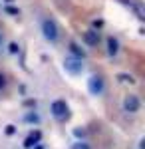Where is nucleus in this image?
I'll list each match as a JSON object with an SVG mask.
<instances>
[{"mask_svg":"<svg viewBox=\"0 0 145 149\" xmlns=\"http://www.w3.org/2000/svg\"><path fill=\"white\" fill-rule=\"evenodd\" d=\"M89 90H91V93L100 95V93L103 92V78H101V76H91V80H89Z\"/></svg>","mask_w":145,"mask_h":149,"instance_id":"nucleus-6","label":"nucleus"},{"mask_svg":"<svg viewBox=\"0 0 145 149\" xmlns=\"http://www.w3.org/2000/svg\"><path fill=\"white\" fill-rule=\"evenodd\" d=\"M8 93H10V80L4 72H0V100L6 97Z\"/></svg>","mask_w":145,"mask_h":149,"instance_id":"nucleus-7","label":"nucleus"},{"mask_svg":"<svg viewBox=\"0 0 145 149\" xmlns=\"http://www.w3.org/2000/svg\"><path fill=\"white\" fill-rule=\"evenodd\" d=\"M52 115L56 117L58 121H68L70 119V107L64 100H56L52 102Z\"/></svg>","mask_w":145,"mask_h":149,"instance_id":"nucleus-2","label":"nucleus"},{"mask_svg":"<svg viewBox=\"0 0 145 149\" xmlns=\"http://www.w3.org/2000/svg\"><path fill=\"white\" fill-rule=\"evenodd\" d=\"M38 28H40V34L44 36L46 42H50V44H60L62 42V26L58 24V20L52 16V14H48V12H40L38 14Z\"/></svg>","mask_w":145,"mask_h":149,"instance_id":"nucleus-1","label":"nucleus"},{"mask_svg":"<svg viewBox=\"0 0 145 149\" xmlns=\"http://www.w3.org/2000/svg\"><path fill=\"white\" fill-rule=\"evenodd\" d=\"M123 109H125L127 113H137V111L141 109V100H139L135 93H127V95L123 97Z\"/></svg>","mask_w":145,"mask_h":149,"instance_id":"nucleus-3","label":"nucleus"},{"mask_svg":"<svg viewBox=\"0 0 145 149\" xmlns=\"http://www.w3.org/2000/svg\"><path fill=\"white\" fill-rule=\"evenodd\" d=\"M82 38H84V42H86L89 48H96L98 44H100V34H98L96 30H86Z\"/></svg>","mask_w":145,"mask_h":149,"instance_id":"nucleus-5","label":"nucleus"},{"mask_svg":"<svg viewBox=\"0 0 145 149\" xmlns=\"http://www.w3.org/2000/svg\"><path fill=\"white\" fill-rule=\"evenodd\" d=\"M64 68L70 72V74H82V70H84V64H82V58H76V56H68L64 60Z\"/></svg>","mask_w":145,"mask_h":149,"instance_id":"nucleus-4","label":"nucleus"},{"mask_svg":"<svg viewBox=\"0 0 145 149\" xmlns=\"http://www.w3.org/2000/svg\"><path fill=\"white\" fill-rule=\"evenodd\" d=\"M4 46H6V36H4V30L0 28V54L4 52Z\"/></svg>","mask_w":145,"mask_h":149,"instance_id":"nucleus-9","label":"nucleus"},{"mask_svg":"<svg viewBox=\"0 0 145 149\" xmlns=\"http://www.w3.org/2000/svg\"><path fill=\"white\" fill-rule=\"evenodd\" d=\"M105 42H107V54H109V56H117V54H119V48H121L119 46V40L113 38V36H109Z\"/></svg>","mask_w":145,"mask_h":149,"instance_id":"nucleus-8","label":"nucleus"}]
</instances>
